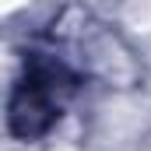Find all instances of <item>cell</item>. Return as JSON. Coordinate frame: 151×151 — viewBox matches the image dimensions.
<instances>
[{
  "mask_svg": "<svg viewBox=\"0 0 151 151\" xmlns=\"http://www.w3.org/2000/svg\"><path fill=\"white\" fill-rule=\"evenodd\" d=\"M81 67L56 49H32L21 60L7 99V130L18 141H39L63 119L81 88Z\"/></svg>",
  "mask_w": 151,
  "mask_h": 151,
  "instance_id": "cell-1",
  "label": "cell"
}]
</instances>
